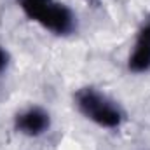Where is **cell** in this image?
Here are the masks:
<instances>
[{
    "instance_id": "1",
    "label": "cell",
    "mask_w": 150,
    "mask_h": 150,
    "mask_svg": "<svg viewBox=\"0 0 150 150\" xmlns=\"http://www.w3.org/2000/svg\"><path fill=\"white\" fill-rule=\"evenodd\" d=\"M21 12L56 37H70L77 32L75 12L59 0H18Z\"/></svg>"
},
{
    "instance_id": "2",
    "label": "cell",
    "mask_w": 150,
    "mask_h": 150,
    "mask_svg": "<svg viewBox=\"0 0 150 150\" xmlns=\"http://www.w3.org/2000/svg\"><path fill=\"white\" fill-rule=\"evenodd\" d=\"M74 101L77 110L87 120L94 122L100 127L119 129L126 120V113L122 107L98 87L84 86L77 89L74 94Z\"/></svg>"
},
{
    "instance_id": "3",
    "label": "cell",
    "mask_w": 150,
    "mask_h": 150,
    "mask_svg": "<svg viewBox=\"0 0 150 150\" xmlns=\"http://www.w3.org/2000/svg\"><path fill=\"white\" fill-rule=\"evenodd\" d=\"M51 127V115L42 107H28L14 115V129L16 133L28 136V138H38L45 134Z\"/></svg>"
},
{
    "instance_id": "4",
    "label": "cell",
    "mask_w": 150,
    "mask_h": 150,
    "mask_svg": "<svg viewBox=\"0 0 150 150\" xmlns=\"http://www.w3.org/2000/svg\"><path fill=\"white\" fill-rule=\"evenodd\" d=\"M127 70L133 74L150 72V18H147L134 38V45L127 58Z\"/></svg>"
},
{
    "instance_id": "5",
    "label": "cell",
    "mask_w": 150,
    "mask_h": 150,
    "mask_svg": "<svg viewBox=\"0 0 150 150\" xmlns=\"http://www.w3.org/2000/svg\"><path fill=\"white\" fill-rule=\"evenodd\" d=\"M9 65H11V54H9V51L5 47L0 45V75L4 72H7Z\"/></svg>"
},
{
    "instance_id": "6",
    "label": "cell",
    "mask_w": 150,
    "mask_h": 150,
    "mask_svg": "<svg viewBox=\"0 0 150 150\" xmlns=\"http://www.w3.org/2000/svg\"><path fill=\"white\" fill-rule=\"evenodd\" d=\"M89 2H98V0H89Z\"/></svg>"
}]
</instances>
